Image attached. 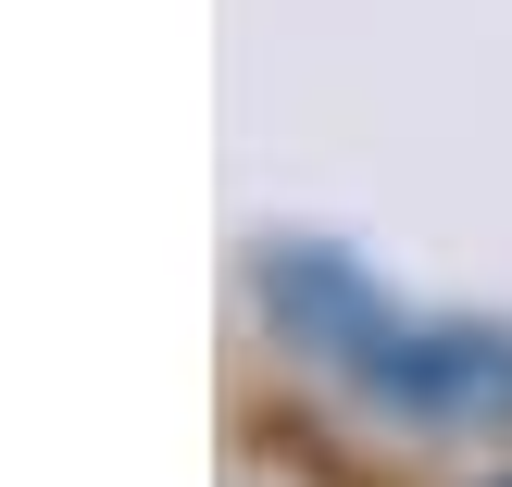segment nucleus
I'll use <instances>...</instances> for the list:
<instances>
[{"instance_id":"f03ea898","label":"nucleus","mask_w":512,"mask_h":487,"mask_svg":"<svg viewBox=\"0 0 512 487\" xmlns=\"http://www.w3.org/2000/svg\"><path fill=\"white\" fill-rule=\"evenodd\" d=\"M500 487H512V475H500Z\"/></svg>"},{"instance_id":"f257e3e1","label":"nucleus","mask_w":512,"mask_h":487,"mask_svg":"<svg viewBox=\"0 0 512 487\" xmlns=\"http://www.w3.org/2000/svg\"><path fill=\"white\" fill-rule=\"evenodd\" d=\"M338 388H363L375 413H413V425H512V325H438L388 300L350 338Z\"/></svg>"}]
</instances>
